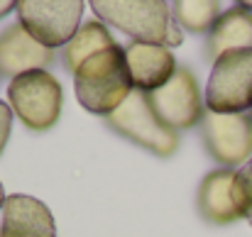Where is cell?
Wrapping results in <instances>:
<instances>
[{
	"mask_svg": "<svg viewBox=\"0 0 252 237\" xmlns=\"http://www.w3.org/2000/svg\"><path fill=\"white\" fill-rule=\"evenodd\" d=\"M118 42L113 39V32L108 25H103L100 20H88L79 27V32L74 34V39L62 49V59L66 71L76 74V69L84 64L86 59H91L93 54L115 47Z\"/></svg>",
	"mask_w": 252,
	"mask_h": 237,
	"instance_id": "obj_14",
	"label": "cell"
},
{
	"mask_svg": "<svg viewBox=\"0 0 252 237\" xmlns=\"http://www.w3.org/2000/svg\"><path fill=\"white\" fill-rule=\"evenodd\" d=\"M147 98L157 118L174 132L201 125L206 115V100H203L201 86L189 66H176L174 76L162 88L147 93Z\"/></svg>",
	"mask_w": 252,
	"mask_h": 237,
	"instance_id": "obj_8",
	"label": "cell"
},
{
	"mask_svg": "<svg viewBox=\"0 0 252 237\" xmlns=\"http://www.w3.org/2000/svg\"><path fill=\"white\" fill-rule=\"evenodd\" d=\"M54 61V52L39 44L20 22L0 32V76L17 79L30 71L47 69Z\"/></svg>",
	"mask_w": 252,
	"mask_h": 237,
	"instance_id": "obj_10",
	"label": "cell"
},
{
	"mask_svg": "<svg viewBox=\"0 0 252 237\" xmlns=\"http://www.w3.org/2000/svg\"><path fill=\"white\" fill-rule=\"evenodd\" d=\"M248 206H250V186L243 171L213 169L203 176L196 193V208L206 223L218 228L233 225L248 218Z\"/></svg>",
	"mask_w": 252,
	"mask_h": 237,
	"instance_id": "obj_7",
	"label": "cell"
},
{
	"mask_svg": "<svg viewBox=\"0 0 252 237\" xmlns=\"http://www.w3.org/2000/svg\"><path fill=\"white\" fill-rule=\"evenodd\" d=\"M84 0H20L17 22L47 49L66 47L81 27Z\"/></svg>",
	"mask_w": 252,
	"mask_h": 237,
	"instance_id": "obj_6",
	"label": "cell"
},
{
	"mask_svg": "<svg viewBox=\"0 0 252 237\" xmlns=\"http://www.w3.org/2000/svg\"><path fill=\"white\" fill-rule=\"evenodd\" d=\"M223 15L220 2L216 0H176L171 2L174 22L191 34H208L218 17Z\"/></svg>",
	"mask_w": 252,
	"mask_h": 237,
	"instance_id": "obj_15",
	"label": "cell"
},
{
	"mask_svg": "<svg viewBox=\"0 0 252 237\" xmlns=\"http://www.w3.org/2000/svg\"><path fill=\"white\" fill-rule=\"evenodd\" d=\"M243 176L248 178V186H250V206H248V223L252 225V159L245 164V169H243Z\"/></svg>",
	"mask_w": 252,
	"mask_h": 237,
	"instance_id": "obj_17",
	"label": "cell"
},
{
	"mask_svg": "<svg viewBox=\"0 0 252 237\" xmlns=\"http://www.w3.org/2000/svg\"><path fill=\"white\" fill-rule=\"evenodd\" d=\"M10 130H12V108L0 100V154L10 140Z\"/></svg>",
	"mask_w": 252,
	"mask_h": 237,
	"instance_id": "obj_16",
	"label": "cell"
},
{
	"mask_svg": "<svg viewBox=\"0 0 252 237\" xmlns=\"http://www.w3.org/2000/svg\"><path fill=\"white\" fill-rule=\"evenodd\" d=\"M105 122L113 132L147 149L155 157L169 159L179 149V132H174L157 118L155 108L150 105L147 93L142 90H132L127 100L113 115L105 118Z\"/></svg>",
	"mask_w": 252,
	"mask_h": 237,
	"instance_id": "obj_4",
	"label": "cell"
},
{
	"mask_svg": "<svg viewBox=\"0 0 252 237\" xmlns=\"http://www.w3.org/2000/svg\"><path fill=\"white\" fill-rule=\"evenodd\" d=\"M10 12H15V2H10V0H0V20H2L5 15H10Z\"/></svg>",
	"mask_w": 252,
	"mask_h": 237,
	"instance_id": "obj_18",
	"label": "cell"
},
{
	"mask_svg": "<svg viewBox=\"0 0 252 237\" xmlns=\"http://www.w3.org/2000/svg\"><path fill=\"white\" fill-rule=\"evenodd\" d=\"M201 140L208 157L223 169H238L252 157V113L220 115L206 110L201 125Z\"/></svg>",
	"mask_w": 252,
	"mask_h": 237,
	"instance_id": "obj_9",
	"label": "cell"
},
{
	"mask_svg": "<svg viewBox=\"0 0 252 237\" xmlns=\"http://www.w3.org/2000/svg\"><path fill=\"white\" fill-rule=\"evenodd\" d=\"M5 198H7V196H5V188H2V183H0V210H2V206H5Z\"/></svg>",
	"mask_w": 252,
	"mask_h": 237,
	"instance_id": "obj_19",
	"label": "cell"
},
{
	"mask_svg": "<svg viewBox=\"0 0 252 237\" xmlns=\"http://www.w3.org/2000/svg\"><path fill=\"white\" fill-rule=\"evenodd\" d=\"M243 7H245V10H250V12H252V2H243Z\"/></svg>",
	"mask_w": 252,
	"mask_h": 237,
	"instance_id": "obj_20",
	"label": "cell"
},
{
	"mask_svg": "<svg viewBox=\"0 0 252 237\" xmlns=\"http://www.w3.org/2000/svg\"><path fill=\"white\" fill-rule=\"evenodd\" d=\"M7 100H10L12 115H17V120L27 130L47 132L62 118L64 90H62V83L47 69H39V71H30L10 81Z\"/></svg>",
	"mask_w": 252,
	"mask_h": 237,
	"instance_id": "obj_3",
	"label": "cell"
},
{
	"mask_svg": "<svg viewBox=\"0 0 252 237\" xmlns=\"http://www.w3.org/2000/svg\"><path fill=\"white\" fill-rule=\"evenodd\" d=\"M76 100L91 115H113L135 90L125 64V47L115 44L86 59L74 74Z\"/></svg>",
	"mask_w": 252,
	"mask_h": 237,
	"instance_id": "obj_2",
	"label": "cell"
},
{
	"mask_svg": "<svg viewBox=\"0 0 252 237\" xmlns=\"http://www.w3.org/2000/svg\"><path fill=\"white\" fill-rule=\"evenodd\" d=\"M0 237H57L54 215L39 198L12 193L2 206Z\"/></svg>",
	"mask_w": 252,
	"mask_h": 237,
	"instance_id": "obj_12",
	"label": "cell"
},
{
	"mask_svg": "<svg viewBox=\"0 0 252 237\" xmlns=\"http://www.w3.org/2000/svg\"><path fill=\"white\" fill-rule=\"evenodd\" d=\"M95 20L132 37V42L179 47L184 30L171 17V5L164 0H93Z\"/></svg>",
	"mask_w": 252,
	"mask_h": 237,
	"instance_id": "obj_1",
	"label": "cell"
},
{
	"mask_svg": "<svg viewBox=\"0 0 252 237\" xmlns=\"http://www.w3.org/2000/svg\"><path fill=\"white\" fill-rule=\"evenodd\" d=\"M125 64L130 71V81L135 90L152 93L162 88L176 71V59L169 47L130 42L125 44Z\"/></svg>",
	"mask_w": 252,
	"mask_h": 237,
	"instance_id": "obj_11",
	"label": "cell"
},
{
	"mask_svg": "<svg viewBox=\"0 0 252 237\" xmlns=\"http://www.w3.org/2000/svg\"><path fill=\"white\" fill-rule=\"evenodd\" d=\"M235 49H252V12L243 7V2L228 7L218 17L213 30L206 34L203 57L213 64L216 59Z\"/></svg>",
	"mask_w": 252,
	"mask_h": 237,
	"instance_id": "obj_13",
	"label": "cell"
},
{
	"mask_svg": "<svg viewBox=\"0 0 252 237\" xmlns=\"http://www.w3.org/2000/svg\"><path fill=\"white\" fill-rule=\"evenodd\" d=\"M203 100L211 113H252V49H235L213 61Z\"/></svg>",
	"mask_w": 252,
	"mask_h": 237,
	"instance_id": "obj_5",
	"label": "cell"
}]
</instances>
